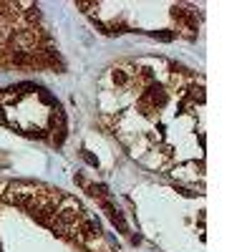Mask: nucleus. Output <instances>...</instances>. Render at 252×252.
I'll return each mask as SVG.
<instances>
[{"mask_svg":"<svg viewBox=\"0 0 252 252\" xmlns=\"http://www.w3.org/2000/svg\"><path fill=\"white\" fill-rule=\"evenodd\" d=\"M13 46L18 48V51H33V46H35V33L33 31H20V33H15L13 35Z\"/></svg>","mask_w":252,"mask_h":252,"instance_id":"1","label":"nucleus"},{"mask_svg":"<svg viewBox=\"0 0 252 252\" xmlns=\"http://www.w3.org/2000/svg\"><path fill=\"white\" fill-rule=\"evenodd\" d=\"M78 232H81V240H94V237L101 235V224L96 220H89L86 217V220L78 224Z\"/></svg>","mask_w":252,"mask_h":252,"instance_id":"2","label":"nucleus"},{"mask_svg":"<svg viewBox=\"0 0 252 252\" xmlns=\"http://www.w3.org/2000/svg\"><path fill=\"white\" fill-rule=\"evenodd\" d=\"M114 81L119 83V86H124V83H126V81H129V76H126L124 71H114Z\"/></svg>","mask_w":252,"mask_h":252,"instance_id":"3","label":"nucleus"},{"mask_svg":"<svg viewBox=\"0 0 252 252\" xmlns=\"http://www.w3.org/2000/svg\"><path fill=\"white\" fill-rule=\"evenodd\" d=\"M83 159H86V161H89V164H94V166H98V161H96V159H94V157H91V154H83Z\"/></svg>","mask_w":252,"mask_h":252,"instance_id":"4","label":"nucleus"},{"mask_svg":"<svg viewBox=\"0 0 252 252\" xmlns=\"http://www.w3.org/2000/svg\"><path fill=\"white\" fill-rule=\"evenodd\" d=\"M0 124H5V116H3V109H0Z\"/></svg>","mask_w":252,"mask_h":252,"instance_id":"5","label":"nucleus"}]
</instances>
